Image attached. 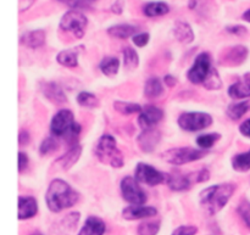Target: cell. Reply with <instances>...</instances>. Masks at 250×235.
Here are the masks:
<instances>
[{
  "label": "cell",
  "instance_id": "1",
  "mask_svg": "<svg viewBox=\"0 0 250 235\" xmlns=\"http://www.w3.org/2000/svg\"><path fill=\"white\" fill-rule=\"evenodd\" d=\"M78 201V194L68 183L62 179H54L49 184L45 194V202L51 212L63 211L72 207Z\"/></svg>",
  "mask_w": 250,
  "mask_h": 235
},
{
  "label": "cell",
  "instance_id": "2",
  "mask_svg": "<svg viewBox=\"0 0 250 235\" xmlns=\"http://www.w3.org/2000/svg\"><path fill=\"white\" fill-rule=\"evenodd\" d=\"M234 190H236V185L231 183L211 185L200 193V206L209 216H214L226 206L233 195Z\"/></svg>",
  "mask_w": 250,
  "mask_h": 235
},
{
  "label": "cell",
  "instance_id": "3",
  "mask_svg": "<svg viewBox=\"0 0 250 235\" xmlns=\"http://www.w3.org/2000/svg\"><path fill=\"white\" fill-rule=\"evenodd\" d=\"M94 153L98 160L104 165H109L114 168H121L124 166V156L117 148L116 140L112 136H103L95 146Z\"/></svg>",
  "mask_w": 250,
  "mask_h": 235
},
{
  "label": "cell",
  "instance_id": "4",
  "mask_svg": "<svg viewBox=\"0 0 250 235\" xmlns=\"http://www.w3.org/2000/svg\"><path fill=\"white\" fill-rule=\"evenodd\" d=\"M81 129L82 127L75 121L70 110H60L50 122V131L56 137L76 139L80 136Z\"/></svg>",
  "mask_w": 250,
  "mask_h": 235
},
{
  "label": "cell",
  "instance_id": "5",
  "mask_svg": "<svg viewBox=\"0 0 250 235\" xmlns=\"http://www.w3.org/2000/svg\"><path fill=\"white\" fill-rule=\"evenodd\" d=\"M204 149H193V148H173L165 151L163 157L166 162L175 166L186 165V163L198 161L205 156Z\"/></svg>",
  "mask_w": 250,
  "mask_h": 235
},
{
  "label": "cell",
  "instance_id": "6",
  "mask_svg": "<svg viewBox=\"0 0 250 235\" xmlns=\"http://www.w3.org/2000/svg\"><path fill=\"white\" fill-rule=\"evenodd\" d=\"M212 118L205 112H186L178 118V126L187 132H198L211 126Z\"/></svg>",
  "mask_w": 250,
  "mask_h": 235
},
{
  "label": "cell",
  "instance_id": "7",
  "mask_svg": "<svg viewBox=\"0 0 250 235\" xmlns=\"http://www.w3.org/2000/svg\"><path fill=\"white\" fill-rule=\"evenodd\" d=\"M88 24V20L82 12L71 10L66 12L60 21V28L66 32H72L77 38L84 36V29Z\"/></svg>",
  "mask_w": 250,
  "mask_h": 235
},
{
  "label": "cell",
  "instance_id": "8",
  "mask_svg": "<svg viewBox=\"0 0 250 235\" xmlns=\"http://www.w3.org/2000/svg\"><path fill=\"white\" fill-rule=\"evenodd\" d=\"M121 194L124 199L131 205H144L146 202V194L139 187L138 180L133 177H125L121 180Z\"/></svg>",
  "mask_w": 250,
  "mask_h": 235
},
{
  "label": "cell",
  "instance_id": "9",
  "mask_svg": "<svg viewBox=\"0 0 250 235\" xmlns=\"http://www.w3.org/2000/svg\"><path fill=\"white\" fill-rule=\"evenodd\" d=\"M211 71V60H210L209 54L202 53L197 56L194 63L190 67V70L188 71V80L193 84H200V83H204V80L207 79L208 75Z\"/></svg>",
  "mask_w": 250,
  "mask_h": 235
},
{
  "label": "cell",
  "instance_id": "10",
  "mask_svg": "<svg viewBox=\"0 0 250 235\" xmlns=\"http://www.w3.org/2000/svg\"><path fill=\"white\" fill-rule=\"evenodd\" d=\"M136 178L138 182L144 183L150 187H155V185L161 184V183L166 182V175L161 173L153 166L146 165V163H138L136 167Z\"/></svg>",
  "mask_w": 250,
  "mask_h": 235
},
{
  "label": "cell",
  "instance_id": "11",
  "mask_svg": "<svg viewBox=\"0 0 250 235\" xmlns=\"http://www.w3.org/2000/svg\"><path fill=\"white\" fill-rule=\"evenodd\" d=\"M163 110L156 106H153V105H148V106H146L139 112L138 124L142 129L153 128L155 124H158L163 119Z\"/></svg>",
  "mask_w": 250,
  "mask_h": 235
},
{
  "label": "cell",
  "instance_id": "12",
  "mask_svg": "<svg viewBox=\"0 0 250 235\" xmlns=\"http://www.w3.org/2000/svg\"><path fill=\"white\" fill-rule=\"evenodd\" d=\"M166 183L168 188L173 192H185L192 187L193 183H197V175H181V173H171L166 175Z\"/></svg>",
  "mask_w": 250,
  "mask_h": 235
},
{
  "label": "cell",
  "instance_id": "13",
  "mask_svg": "<svg viewBox=\"0 0 250 235\" xmlns=\"http://www.w3.org/2000/svg\"><path fill=\"white\" fill-rule=\"evenodd\" d=\"M161 139V134L158 129L149 128L143 129L141 134L137 138V143H138L139 148L144 151V153H151L154 149L159 145Z\"/></svg>",
  "mask_w": 250,
  "mask_h": 235
},
{
  "label": "cell",
  "instance_id": "14",
  "mask_svg": "<svg viewBox=\"0 0 250 235\" xmlns=\"http://www.w3.org/2000/svg\"><path fill=\"white\" fill-rule=\"evenodd\" d=\"M158 215V210L153 206H143V205H131L122 211V217L127 221L134 219L150 218Z\"/></svg>",
  "mask_w": 250,
  "mask_h": 235
},
{
  "label": "cell",
  "instance_id": "15",
  "mask_svg": "<svg viewBox=\"0 0 250 235\" xmlns=\"http://www.w3.org/2000/svg\"><path fill=\"white\" fill-rule=\"evenodd\" d=\"M38 212V205L34 197L20 196L19 197V219L24 221L34 217Z\"/></svg>",
  "mask_w": 250,
  "mask_h": 235
},
{
  "label": "cell",
  "instance_id": "16",
  "mask_svg": "<svg viewBox=\"0 0 250 235\" xmlns=\"http://www.w3.org/2000/svg\"><path fill=\"white\" fill-rule=\"evenodd\" d=\"M229 95L232 99H246L250 97V73L244 75V77L229 88Z\"/></svg>",
  "mask_w": 250,
  "mask_h": 235
},
{
  "label": "cell",
  "instance_id": "17",
  "mask_svg": "<svg viewBox=\"0 0 250 235\" xmlns=\"http://www.w3.org/2000/svg\"><path fill=\"white\" fill-rule=\"evenodd\" d=\"M106 231V226L100 218L95 216H90L85 219L84 224L78 232V235H104Z\"/></svg>",
  "mask_w": 250,
  "mask_h": 235
},
{
  "label": "cell",
  "instance_id": "18",
  "mask_svg": "<svg viewBox=\"0 0 250 235\" xmlns=\"http://www.w3.org/2000/svg\"><path fill=\"white\" fill-rule=\"evenodd\" d=\"M247 56H248V49L243 45H237L229 49L225 55L222 63L227 66H237L241 65L243 61H246Z\"/></svg>",
  "mask_w": 250,
  "mask_h": 235
},
{
  "label": "cell",
  "instance_id": "19",
  "mask_svg": "<svg viewBox=\"0 0 250 235\" xmlns=\"http://www.w3.org/2000/svg\"><path fill=\"white\" fill-rule=\"evenodd\" d=\"M20 41H21L22 45L27 46V48L38 49L45 43V33H44V31H39V29L27 32V33L22 34Z\"/></svg>",
  "mask_w": 250,
  "mask_h": 235
},
{
  "label": "cell",
  "instance_id": "20",
  "mask_svg": "<svg viewBox=\"0 0 250 235\" xmlns=\"http://www.w3.org/2000/svg\"><path fill=\"white\" fill-rule=\"evenodd\" d=\"M173 36L178 41L183 44H189L194 40V33L189 23L183 21H177L173 26Z\"/></svg>",
  "mask_w": 250,
  "mask_h": 235
},
{
  "label": "cell",
  "instance_id": "21",
  "mask_svg": "<svg viewBox=\"0 0 250 235\" xmlns=\"http://www.w3.org/2000/svg\"><path fill=\"white\" fill-rule=\"evenodd\" d=\"M81 154H82V148H81V145L76 144V145H73L65 155H62L59 158L58 163L63 168V170H70V168L77 162L78 158L81 157Z\"/></svg>",
  "mask_w": 250,
  "mask_h": 235
},
{
  "label": "cell",
  "instance_id": "22",
  "mask_svg": "<svg viewBox=\"0 0 250 235\" xmlns=\"http://www.w3.org/2000/svg\"><path fill=\"white\" fill-rule=\"evenodd\" d=\"M43 93L45 95L46 99L51 100L54 102H65L66 101V97L63 94V90L61 89V87L56 83L50 82V83H45L43 85Z\"/></svg>",
  "mask_w": 250,
  "mask_h": 235
},
{
  "label": "cell",
  "instance_id": "23",
  "mask_svg": "<svg viewBox=\"0 0 250 235\" xmlns=\"http://www.w3.org/2000/svg\"><path fill=\"white\" fill-rule=\"evenodd\" d=\"M137 31H138V28L136 26H132V24H116V26L110 27L107 29V33L114 37V38L127 39L129 37L134 36Z\"/></svg>",
  "mask_w": 250,
  "mask_h": 235
},
{
  "label": "cell",
  "instance_id": "24",
  "mask_svg": "<svg viewBox=\"0 0 250 235\" xmlns=\"http://www.w3.org/2000/svg\"><path fill=\"white\" fill-rule=\"evenodd\" d=\"M168 11H170V7L164 1H151L143 6L144 15L148 17L163 16V15L168 14Z\"/></svg>",
  "mask_w": 250,
  "mask_h": 235
},
{
  "label": "cell",
  "instance_id": "25",
  "mask_svg": "<svg viewBox=\"0 0 250 235\" xmlns=\"http://www.w3.org/2000/svg\"><path fill=\"white\" fill-rule=\"evenodd\" d=\"M164 92L163 84H161V80L159 78H149L146 82V85H144V94H146V98L149 99H155V98H159Z\"/></svg>",
  "mask_w": 250,
  "mask_h": 235
},
{
  "label": "cell",
  "instance_id": "26",
  "mask_svg": "<svg viewBox=\"0 0 250 235\" xmlns=\"http://www.w3.org/2000/svg\"><path fill=\"white\" fill-rule=\"evenodd\" d=\"M119 67H120V61L119 59L116 58H105L103 59L102 62H100L99 68L105 76L107 77H112V76L116 75L119 72Z\"/></svg>",
  "mask_w": 250,
  "mask_h": 235
},
{
  "label": "cell",
  "instance_id": "27",
  "mask_svg": "<svg viewBox=\"0 0 250 235\" xmlns=\"http://www.w3.org/2000/svg\"><path fill=\"white\" fill-rule=\"evenodd\" d=\"M249 110V104L248 101H241V102H234L231 104L227 109V116L229 117L233 121L242 118L244 115L247 114V111Z\"/></svg>",
  "mask_w": 250,
  "mask_h": 235
},
{
  "label": "cell",
  "instance_id": "28",
  "mask_svg": "<svg viewBox=\"0 0 250 235\" xmlns=\"http://www.w3.org/2000/svg\"><path fill=\"white\" fill-rule=\"evenodd\" d=\"M56 61L65 67H76L78 65L77 53L72 50H62L56 56Z\"/></svg>",
  "mask_w": 250,
  "mask_h": 235
},
{
  "label": "cell",
  "instance_id": "29",
  "mask_svg": "<svg viewBox=\"0 0 250 235\" xmlns=\"http://www.w3.org/2000/svg\"><path fill=\"white\" fill-rule=\"evenodd\" d=\"M232 167L238 172H247L250 170V150L238 154L232 158Z\"/></svg>",
  "mask_w": 250,
  "mask_h": 235
},
{
  "label": "cell",
  "instance_id": "30",
  "mask_svg": "<svg viewBox=\"0 0 250 235\" xmlns=\"http://www.w3.org/2000/svg\"><path fill=\"white\" fill-rule=\"evenodd\" d=\"M77 102L81 106L87 107V109H95L100 105L99 99L94 94L88 92H81L77 95Z\"/></svg>",
  "mask_w": 250,
  "mask_h": 235
},
{
  "label": "cell",
  "instance_id": "31",
  "mask_svg": "<svg viewBox=\"0 0 250 235\" xmlns=\"http://www.w3.org/2000/svg\"><path fill=\"white\" fill-rule=\"evenodd\" d=\"M124 63L125 67L129 71H133L139 65V56L137 51L132 48H126L124 50Z\"/></svg>",
  "mask_w": 250,
  "mask_h": 235
},
{
  "label": "cell",
  "instance_id": "32",
  "mask_svg": "<svg viewBox=\"0 0 250 235\" xmlns=\"http://www.w3.org/2000/svg\"><path fill=\"white\" fill-rule=\"evenodd\" d=\"M114 107L117 112L122 115H132L137 114V112H141L142 107L141 105L133 104V102H126V101H115Z\"/></svg>",
  "mask_w": 250,
  "mask_h": 235
},
{
  "label": "cell",
  "instance_id": "33",
  "mask_svg": "<svg viewBox=\"0 0 250 235\" xmlns=\"http://www.w3.org/2000/svg\"><path fill=\"white\" fill-rule=\"evenodd\" d=\"M160 221L143 222L138 226L137 234L138 235H158L160 231Z\"/></svg>",
  "mask_w": 250,
  "mask_h": 235
},
{
  "label": "cell",
  "instance_id": "34",
  "mask_svg": "<svg viewBox=\"0 0 250 235\" xmlns=\"http://www.w3.org/2000/svg\"><path fill=\"white\" fill-rule=\"evenodd\" d=\"M203 84H204V87L209 90L220 89L222 85V83H221V78H220V75H219V72H217V70L211 68V71H210V73L208 75L207 79L204 80V83H203Z\"/></svg>",
  "mask_w": 250,
  "mask_h": 235
},
{
  "label": "cell",
  "instance_id": "35",
  "mask_svg": "<svg viewBox=\"0 0 250 235\" xmlns=\"http://www.w3.org/2000/svg\"><path fill=\"white\" fill-rule=\"evenodd\" d=\"M221 138V136L217 133H211V134H204V136H199L197 138V145L200 149H210L214 146V144L216 143L219 139Z\"/></svg>",
  "mask_w": 250,
  "mask_h": 235
},
{
  "label": "cell",
  "instance_id": "36",
  "mask_svg": "<svg viewBox=\"0 0 250 235\" xmlns=\"http://www.w3.org/2000/svg\"><path fill=\"white\" fill-rule=\"evenodd\" d=\"M58 148V141L54 138H45L43 141H42L41 146H39V153L42 155H49V154L54 153Z\"/></svg>",
  "mask_w": 250,
  "mask_h": 235
},
{
  "label": "cell",
  "instance_id": "37",
  "mask_svg": "<svg viewBox=\"0 0 250 235\" xmlns=\"http://www.w3.org/2000/svg\"><path fill=\"white\" fill-rule=\"evenodd\" d=\"M237 212L241 216V218L243 219V222L246 223V226L250 229V202L244 200L239 204L238 209H237Z\"/></svg>",
  "mask_w": 250,
  "mask_h": 235
},
{
  "label": "cell",
  "instance_id": "38",
  "mask_svg": "<svg viewBox=\"0 0 250 235\" xmlns=\"http://www.w3.org/2000/svg\"><path fill=\"white\" fill-rule=\"evenodd\" d=\"M198 233V228L194 226H181L176 228L171 235H195Z\"/></svg>",
  "mask_w": 250,
  "mask_h": 235
},
{
  "label": "cell",
  "instance_id": "39",
  "mask_svg": "<svg viewBox=\"0 0 250 235\" xmlns=\"http://www.w3.org/2000/svg\"><path fill=\"white\" fill-rule=\"evenodd\" d=\"M149 34L148 33H137L133 36V43L138 48H143L149 43Z\"/></svg>",
  "mask_w": 250,
  "mask_h": 235
},
{
  "label": "cell",
  "instance_id": "40",
  "mask_svg": "<svg viewBox=\"0 0 250 235\" xmlns=\"http://www.w3.org/2000/svg\"><path fill=\"white\" fill-rule=\"evenodd\" d=\"M226 31L229 32V33L234 34V36H244V34L247 33V28H246V27L239 26V24H237V26L227 27Z\"/></svg>",
  "mask_w": 250,
  "mask_h": 235
},
{
  "label": "cell",
  "instance_id": "41",
  "mask_svg": "<svg viewBox=\"0 0 250 235\" xmlns=\"http://www.w3.org/2000/svg\"><path fill=\"white\" fill-rule=\"evenodd\" d=\"M28 165V157L24 153H19V172H23Z\"/></svg>",
  "mask_w": 250,
  "mask_h": 235
},
{
  "label": "cell",
  "instance_id": "42",
  "mask_svg": "<svg viewBox=\"0 0 250 235\" xmlns=\"http://www.w3.org/2000/svg\"><path fill=\"white\" fill-rule=\"evenodd\" d=\"M239 132H241L242 136L247 137V138H250V118L244 121L243 123L239 127Z\"/></svg>",
  "mask_w": 250,
  "mask_h": 235
},
{
  "label": "cell",
  "instance_id": "43",
  "mask_svg": "<svg viewBox=\"0 0 250 235\" xmlns=\"http://www.w3.org/2000/svg\"><path fill=\"white\" fill-rule=\"evenodd\" d=\"M29 134L26 131H21L19 134V144L20 145H26L29 143Z\"/></svg>",
  "mask_w": 250,
  "mask_h": 235
},
{
  "label": "cell",
  "instance_id": "44",
  "mask_svg": "<svg viewBox=\"0 0 250 235\" xmlns=\"http://www.w3.org/2000/svg\"><path fill=\"white\" fill-rule=\"evenodd\" d=\"M164 80H165L166 85H168V87H171V88L175 87L176 83H177V79H176V78L173 77V76H170V75L165 76V78H164Z\"/></svg>",
  "mask_w": 250,
  "mask_h": 235
},
{
  "label": "cell",
  "instance_id": "45",
  "mask_svg": "<svg viewBox=\"0 0 250 235\" xmlns=\"http://www.w3.org/2000/svg\"><path fill=\"white\" fill-rule=\"evenodd\" d=\"M111 10H112V12H114V14H119V15L121 14V12H122V2L121 1L115 2V4L111 6Z\"/></svg>",
  "mask_w": 250,
  "mask_h": 235
},
{
  "label": "cell",
  "instance_id": "46",
  "mask_svg": "<svg viewBox=\"0 0 250 235\" xmlns=\"http://www.w3.org/2000/svg\"><path fill=\"white\" fill-rule=\"evenodd\" d=\"M95 0H76V6L75 7H78V6H88V5H90L92 2H94Z\"/></svg>",
  "mask_w": 250,
  "mask_h": 235
},
{
  "label": "cell",
  "instance_id": "47",
  "mask_svg": "<svg viewBox=\"0 0 250 235\" xmlns=\"http://www.w3.org/2000/svg\"><path fill=\"white\" fill-rule=\"evenodd\" d=\"M242 19H243L244 21L249 22V23H250V9H248L246 12H244L243 16H242Z\"/></svg>",
  "mask_w": 250,
  "mask_h": 235
},
{
  "label": "cell",
  "instance_id": "48",
  "mask_svg": "<svg viewBox=\"0 0 250 235\" xmlns=\"http://www.w3.org/2000/svg\"><path fill=\"white\" fill-rule=\"evenodd\" d=\"M59 1L65 2V4L70 5V6H72V7L76 6V0H59Z\"/></svg>",
  "mask_w": 250,
  "mask_h": 235
},
{
  "label": "cell",
  "instance_id": "49",
  "mask_svg": "<svg viewBox=\"0 0 250 235\" xmlns=\"http://www.w3.org/2000/svg\"><path fill=\"white\" fill-rule=\"evenodd\" d=\"M198 1H199V0H189V9H194L198 5Z\"/></svg>",
  "mask_w": 250,
  "mask_h": 235
},
{
  "label": "cell",
  "instance_id": "50",
  "mask_svg": "<svg viewBox=\"0 0 250 235\" xmlns=\"http://www.w3.org/2000/svg\"><path fill=\"white\" fill-rule=\"evenodd\" d=\"M24 1H26V9H27V7L32 4V1H33V0H21V4H24Z\"/></svg>",
  "mask_w": 250,
  "mask_h": 235
},
{
  "label": "cell",
  "instance_id": "51",
  "mask_svg": "<svg viewBox=\"0 0 250 235\" xmlns=\"http://www.w3.org/2000/svg\"><path fill=\"white\" fill-rule=\"evenodd\" d=\"M32 235H43V234H39V233H36V234H32Z\"/></svg>",
  "mask_w": 250,
  "mask_h": 235
}]
</instances>
